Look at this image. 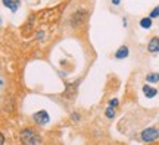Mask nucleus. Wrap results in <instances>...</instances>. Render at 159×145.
I'll return each mask as SVG.
<instances>
[{
    "label": "nucleus",
    "instance_id": "1",
    "mask_svg": "<svg viewBox=\"0 0 159 145\" xmlns=\"http://www.w3.org/2000/svg\"><path fill=\"white\" fill-rule=\"evenodd\" d=\"M19 135H21V141L24 145H40L41 142V138L37 135V132L30 128L22 129Z\"/></svg>",
    "mask_w": 159,
    "mask_h": 145
},
{
    "label": "nucleus",
    "instance_id": "2",
    "mask_svg": "<svg viewBox=\"0 0 159 145\" xmlns=\"http://www.w3.org/2000/svg\"><path fill=\"white\" fill-rule=\"evenodd\" d=\"M87 16H89L87 11L80 9V11H77L74 15L71 16V25H72L74 28H78V27H81V25L87 21Z\"/></svg>",
    "mask_w": 159,
    "mask_h": 145
},
{
    "label": "nucleus",
    "instance_id": "3",
    "mask_svg": "<svg viewBox=\"0 0 159 145\" xmlns=\"http://www.w3.org/2000/svg\"><path fill=\"white\" fill-rule=\"evenodd\" d=\"M140 138L144 142H153V141H156L159 138V130L155 128H148L140 134Z\"/></svg>",
    "mask_w": 159,
    "mask_h": 145
},
{
    "label": "nucleus",
    "instance_id": "4",
    "mask_svg": "<svg viewBox=\"0 0 159 145\" xmlns=\"http://www.w3.org/2000/svg\"><path fill=\"white\" fill-rule=\"evenodd\" d=\"M33 119H34V122L40 126H44L47 123L50 122V116H49V113L46 112V110H40V112L34 113L33 114Z\"/></svg>",
    "mask_w": 159,
    "mask_h": 145
},
{
    "label": "nucleus",
    "instance_id": "5",
    "mask_svg": "<svg viewBox=\"0 0 159 145\" xmlns=\"http://www.w3.org/2000/svg\"><path fill=\"white\" fill-rule=\"evenodd\" d=\"M77 87H78V82H74V84H68L66 85V89H65V92L63 95L66 97V98H74L75 94H77Z\"/></svg>",
    "mask_w": 159,
    "mask_h": 145
},
{
    "label": "nucleus",
    "instance_id": "6",
    "mask_svg": "<svg viewBox=\"0 0 159 145\" xmlns=\"http://www.w3.org/2000/svg\"><path fill=\"white\" fill-rule=\"evenodd\" d=\"M148 51L149 53H156L159 51V38L158 37H153V38H150L148 44Z\"/></svg>",
    "mask_w": 159,
    "mask_h": 145
},
{
    "label": "nucleus",
    "instance_id": "7",
    "mask_svg": "<svg viewBox=\"0 0 159 145\" xmlns=\"http://www.w3.org/2000/svg\"><path fill=\"white\" fill-rule=\"evenodd\" d=\"M143 94L146 95L148 98H153V97H156V94H158V89L153 88V87H150V85H144V87H143Z\"/></svg>",
    "mask_w": 159,
    "mask_h": 145
},
{
    "label": "nucleus",
    "instance_id": "8",
    "mask_svg": "<svg viewBox=\"0 0 159 145\" xmlns=\"http://www.w3.org/2000/svg\"><path fill=\"white\" fill-rule=\"evenodd\" d=\"M3 5L11 9L12 12H16L18 11V6H19V0H3Z\"/></svg>",
    "mask_w": 159,
    "mask_h": 145
},
{
    "label": "nucleus",
    "instance_id": "9",
    "mask_svg": "<svg viewBox=\"0 0 159 145\" xmlns=\"http://www.w3.org/2000/svg\"><path fill=\"white\" fill-rule=\"evenodd\" d=\"M115 57L116 59H125V57H128V47L127 45H121L116 53H115Z\"/></svg>",
    "mask_w": 159,
    "mask_h": 145
},
{
    "label": "nucleus",
    "instance_id": "10",
    "mask_svg": "<svg viewBox=\"0 0 159 145\" xmlns=\"http://www.w3.org/2000/svg\"><path fill=\"white\" fill-rule=\"evenodd\" d=\"M140 27L142 28H144V29H149L150 27H152V19L150 18H143L142 21H140Z\"/></svg>",
    "mask_w": 159,
    "mask_h": 145
},
{
    "label": "nucleus",
    "instance_id": "11",
    "mask_svg": "<svg viewBox=\"0 0 159 145\" xmlns=\"http://www.w3.org/2000/svg\"><path fill=\"white\" fill-rule=\"evenodd\" d=\"M148 82H159V73H149L146 76Z\"/></svg>",
    "mask_w": 159,
    "mask_h": 145
},
{
    "label": "nucleus",
    "instance_id": "12",
    "mask_svg": "<svg viewBox=\"0 0 159 145\" xmlns=\"http://www.w3.org/2000/svg\"><path fill=\"white\" fill-rule=\"evenodd\" d=\"M105 116L108 117V119H114V117H115V109H114V107L109 106L108 109H106V112H105Z\"/></svg>",
    "mask_w": 159,
    "mask_h": 145
},
{
    "label": "nucleus",
    "instance_id": "13",
    "mask_svg": "<svg viewBox=\"0 0 159 145\" xmlns=\"http://www.w3.org/2000/svg\"><path fill=\"white\" fill-rule=\"evenodd\" d=\"M159 16V6H156V7H155L153 11L150 12V15H149V18H150V19H153V18H158Z\"/></svg>",
    "mask_w": 159,
    "mask_h": 145
},
{
    "label": "nucleus",
    "instance_id": "14",
    "mask_svg": "<svg viewBox=\"0 0 159 145\" xmlns=\"http://www.w3.org/2000/svg\"><path fill=\"white\" fill-rule=\"evenodd\" d=\"M109 106H111V107H116V106H118V100H116V98L111 100V101H109Z\"/></svg>",
    "mask_w": 159,
    "mask_h": 145
},
{
    "label": "nucleus",
    "instance_id": "15",
    "mask_svg": "<svg viewBox=\"0 0 159 145\" xmlns=\"http://www.w3.org/2000/svg\"><path fill=\"white\" fill-rule=\"evenodd\" d=\"M71 119H72V120L75 122V120H78V119H80V116L77 114V113H72V116H71Z\"/></svg>",
    "mask_w": 159,
    "mask_h": 145
},
{
    "label": "nucleus",
    "instance_id": "16",
    "mask_svg": "<svg viewBox=\"0 0 159 145\" xmlns=\"http://www.w3.org/2000/svg\"><path fill=\"white\" fill-rule=\"evenodd\" d=\"M112 3H114V6H118L119 3H121V0H111Z\"/></svg>",
    "mask_w": 159,
    "mask_h": 145
},
{
    "label": "nucleus",
    "instance_id": "17",
    "mask_svg": "<svg viewBox=\"0 0 159 145\" xmlns=\"http://www.w3.org/2000/svg\"><path fill=\"white\" fill-rule=\"evenodd\" d=\"M0 145H5V136L2 135V142H0Z\"/></svg>",
    "mask_w": 159,
    "mask_h": 145
},
{
    "label": "nucleus",
    "instance_id": "18",
    "mask_svg": "<svg viewBox=\"0 0 159 145\" xmlns=\"http://www.w3.org/2000/svg\"><path fill=\"white\" fill-rule=\"evenodd\" d=\"M122 25H124V27H127V19H125V18L122 19Z\"/></svg>",
    "mask_w": 159,
    "mask_h": 145
}]
</instances>
